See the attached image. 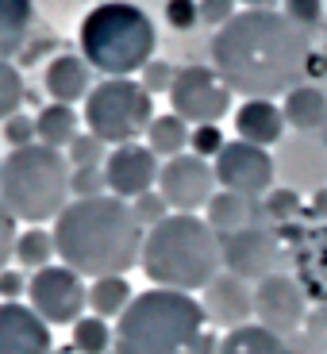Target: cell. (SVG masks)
Returning <instances> with one entry per match:
<instances>
[{"instance_id":"24","label":"cell","mask_w":327,"mask_h":354,"mask_svg":"<svg viewBox=\"0 0 327 354\" xmlns=\"http://www.w3.org/2000/svg\"><path fill=\"white\" fill-rule=\"evenodd\" d=\"M189 135H193V127H189L177 112H166V115H154L151 131H147V147H151L158 158L169 162V158H177V154H185Z\"/></svg>"},{"instance_id":"10","label":"cell","mask_w":327,"mask_h":354,"mask_svg":"<svg viewBox=\"0 0 327 354\" xmlns=\"http://www.w3.org/2000/svg\"><path fill=\"white\" fill-rule=\"evenodd\" d=\"M216 169V185L227 189V193H239V196H265L274 189V177H277V162L270 158L265 147H254V142H227L220 151V158L212 162Z\"/></svg>"},{"instance_id":"3","label":"cell","mask_w":327,"mask_h":354,"mask_svg":"<svg viewBox=\"0 0 327 354\" xmlns=\"http://www.w3.org/2000/svg\"><path fill=\"white\" fill-rule=\"evenodd\" d=\"M139 266L158 289L204 292L216 274H223L220 235L200 216L169 212L158 227L147 231Z\"/></svg>"},{"instance_id":"6","label":"cell","mask_w":327,"mask_h":354,"mask_svg":"<svg viewBox=\"0 0 327 354\" xmlns=\"http://www.w3.org/2000/svg\"><path fill=\"white\" fill-rule=\"evenodd\" d=\"M81 58L93 70L108 73V77H127L151 62L154 54V24L139 4L127 0H104L81 19L77 31Z\"/></svg>"},{"instance_id":"15","label":"cell","mask_w":327,"mask_h":354,"mask_svg":"<svg viewBox=\"0 0 327 354\" xmlns=\"http://www.w3.org/2000/svg\"><path fill=\"white\" fill-rule=\"evenodd\" d=\"M200 308H204V319L216 324L220 331L247 328L250 319H254V289H250V281H243V277L223 270L200 292Z\"/></svg>"},{"instance_id":"42","label":"cell","mask_w":327,"mask_h":354,"mask_svg":"<svg viewBox=\"0 0 327 354\" xmlns=\"http://www.w3.org/2000/svg\"><path fill=\"white\" fill-rule=\"evenodd\" d=\"M312 216H316V220H324L327 223V189H316V193H312Z\"/></svg>"},{"instance_id":"34","label":"cell","mask_w":327,"mask_h":354,"mask_svg":"<svg viewBox=\"0 0 327 354\" xmlns=\"http://www.w3.org/2000/svg\"><path fill=\"white\" fill-rule=\"evenodd\" d=\"M4 142H8L12 151H24L31 142H39V131H35V120L24 112H16L12 120H4Z\"/></svg>"},{"instance_id":"29","label":"cell","mask_w":327,"mask_h":354,"mask_svg":"<svg viewBox=\"0 0 327 354\" xmlns=\"http://www.w3.org/2000/svg\"><path fill=\"white\" fill-rule=\"evenodd\" d=\"M104 147L108 142H100L93 131H81L77 139L66 147V158H70L73 169H88V166H104Z\"/></svg>"},{"instance_id":"33","label":"cell","mask_w":327,"mask_h":354,"mask_svg":"<svg viewBox=\"0 0 327 354\" xmlns=\"http://www.w3.org/2000/svg\"><path fill=\"white\" fill-rule=\"evenodd\" d=\"M281 4H285V16L297 27H304L308 35L319 27V19H324V0H281Z\"/></svg>"},{"instance_id":"17","label":"cell","mask_w":327,"mask_h":354,"mask_svg":"<svg viewBox=\"0 0 327 354\" xmlns=\"http://www.w3.org/2000/svg\"><path fill=\"white\" fill-rule=\"evenodd\" d=\"M43 85L54 104H73L93 93V66L81 54H58L43 73Z\"/></svg>"},{"instance_id":"12","label":"cell","mask_w":327,"mask_h":354,"mask_svg":"<svg viewBox=\"0 0 327 354\" xmlns=\"http://www.w3.org/2000/svg\"><path fill=\"white\" fill-rule=\"evenodd\" d=\"M254 319L277 339L292 335L308 319V292L292 274H270L254 285Z\"/></svg>"},{"instance_id":"41","label":"cell","mask_w":327,"mask_h":354,"mask_svg":"<svg viewBox=\"0 0 327 354\" xmlns=\"http://www.w3.org/2000/svg\"><path fill=\"white\" fill-rule=\"evenodd\" d=\"M308 254H316V258H319V292L327 297V231L319 235V247H316V250H308Z\"/></svg>"},{"instance_id":"8","label":"cell","mask_w":327,"mask_h":354,"mask_svg":"<svg viewBox=\"0 0 327 354\" xmlns=\"http://www.w3.org/2000/svg\"><path fill=\"white\" fill-rule=\"evenodd\" d=\"M27 304L39 312V316L50 324V328H62V324H77L81 312L88 308V285L81 274H73L70 266H46L39 274H31L27 281Z\"/></svg>"},{"instance_id":"14","label":"cell","mask_w":327,"mask_h":354,"mask_svg":"<svg viewBox=\"0 0 327 354\" xmlns=\"http://www.w3.org/2000/svg\"><path fill=\"white\" fill-rule=\"evenodd\" d=\"M158 174H162L158 154H154L151 147H139V142H124V147H115L104 158L108 193L127 201V204H131L135 196L158 189Z\"/></svg>"},{"instance_id":"11","label":"cell","mask_w":327,"mask_h":354,"mask_svg":"<svg viewBox=\"0 0 327 354\" xmlns=\"http://www.w3.org/2000/svg\"><path fill=\"white\" fill-rule=\"evenodd\" d=\"M158 193H162V201L169 204V212L200 216V208H208V201L216 196L212 162L196 158V154H177V158L162 162Z\"/></svg>"},{"instance_id":"35","label":"cell","mask_w":327,"mask_h":354,"mask_svg":"<svg viewBox=\"0 0 327 354\" xmlns=\"http://www.w3.org/2000/svg\"><path fill=\"white\" fill-rule=\"evenodd\" d=\"M166 24L174 31H189L200 24V0H166Z\"/></svg>"},{"instance_id":"1","label":"cell","mask_w":327,"mask_h":354,"mask_svg":"<svg viewBox=\"0 0 327 354\" xmlns=\"http://www.w3.org/2000/svg\"><path fill=\"white\" fill-rule=\"evenodd\" d=\"M312 58V35L285 12L247 8L216 31L212 62L220 81L247 100L289 97Z\"/></svg>"},{"instance_id":"23","label":"cell","mask_w":327,"mask_h":354,"mask_svg":"<svg viewBox=\"0 0 327 354\" xmlns=\"http://www.w3.org/2000/svg\"><path fill=\"white\" fill-rule=\"evenodd\" d=\"M135 301L131 285L127 277H97V281H88V312L100 319H120L127 312V304Z\"/></svg>"},{"instance_id":"25","label":"cell","mask_w":327,"mask_h":354,"mask_svg":"<svg viewBox=\"0 0 327 354\" xmlns=\"http://www.w3.org/2000/svg\"><path fill=\"white\" fill-rule=\"evenodd\" d=\"M216 354H285V343L262 324H247V328L223 331Z\"/></svg>"},{"instance_id":"18","label":"cell","mask_w":327,"mask_h":354,"mask_svg":"<svg viewBox=\"0 0 327 354\" xmlns=\"http://www.w3.org/2000/svg\"><path fill=\"white\" fill-rule=\"evenodd\" d=\"M235 131L243 142H254V147H274L285 135V112L274 100H243L235 108Z\"/></svg>"},{"instance_id":"31","label":"cell","mask_w":327,"mask_h":354,"mask_svg":"<svg viewBox=\"0 0 327 354\" xmlns=\"http://www.w3.org/2000/svg\"><path fill=\"white\" fill-rule=\"evenodd\" d=\"M104 193H108L104 166L73 169V177H70V196H73V201H93V196H104Z\"/></svg>"},{"instance_id":"16","label":"cell","mask_w":327,"mask_h":354,"mask_svg":"<svg viewBox=\"0 0 327 354\" xmlns=\"http://www.w3.org/2000/svg\"><path fill=\"white\" fill-rule=\"evenodd\" d=\"M50 324L31 304L0 301V354H50Z\"/></svg>"},{"instance_id":"19","label":"cell","mask_w":327,"mask_h":354,"mask_svg":"<svg viewBox=\"0 0 327 354\" xmlns=\"http://www.w3.org/2000/svg\"><path fill=\"white\" fill-rule=\"evenodd\" d=\"M285 112V124H292V131H319V127L327 124V97H324V88L316 85H297L285 97L281 104Z\"/></svg>"},{"instance_id":"40","label":"cell","mask_w":327,"mask_h":354,"mask_svg":"<svg viewBox=\"0 0 327 354\" xmlns=\"http://www.w3.org/2000/svg\"><path fill=\"white\" fill-rule=\"evenodd\" d=\"M27 281L31 277H24L19 270H0V301H19L27 292Z\"/></svg>"},{"instance_id":"36","label":"cell","mask_w":327,"mask_h":354,"mask_svg":"<svg viewBox=\"0 0 327 354\" xmlns=\"http://www.w3.org/2000/svg\"><path fill=\"white\" fill-rule=\"evenodd\" d=\"M174 77H177L174 66H169V62H154V58H151V62L142 66V81H139V85L154 97V93H169V88H174Z\"/></svg>"},{"instance_id":"32","label":"cell","mask_w":327,"mask_h":354,"mask_svg":"<svg viewBox=\"0 0 327 354\" xmlns=\"http://www.w3.org/2000/svg\"><path fill=\"white\" fill-rule=\"evenodd\" d=\"M131 212H135V220L142 223V231H151V227H158V223L169 216V204L162 201L158 189H151V193H142V196L131 201Z\"/></svg>"},{"instance_id":"44","label":"cell","mask_w":327,"mask_h":354,"mask_svg":"<svg viewBox=\"0 0 327 354\" xmlns=\"http://www.w3.org/2000/svg\"><path fill=\"white\" fill-rule=\"evenodd\" d=\"M319 135H324V151H327V124H324V127H319Z\"/></svg>"},{"instance_id":"45","label":"cell","mask_w":327,"mask_h":354,"mask_svg":"<svg viewBox=\"0 0 327 354\" xmlns=\"http://www.w3.org/2000/svg\"><path fill=\"white\" fill-rule=\"evenodd\" d=\"M0 166H4V158H0Z\"/></svg>"},{"instance_id":"21","label":"cell","mask_w":327,"mask_h":354,"mask_svg":"<svg viewBox=\"0 0 327 354\" xmlns=\"http://www.w3.org/2000/svg\"><path fill=\"white\" fill-rule=\"evenodd\" d=\"M35 131H39V142L43 147H54V151H66L73 139H77V112L73 104H46L43 112L35 115Z\"/></svg>"},{"instance_id":"5","label":"cell","mask_w":327,"mask_h":354,"mask_svg":"<svg viewBox=\"0 0 327 354\" xmlns=\"http://www.w3.org/2000/svg\"><path fill=\"white\" fill-rule=\"evenodd\" d=\"M73 166L62 151L31 142L24 151H12L0 166V201L16 220L24 223H46L58 220L70 196Z\"/></svg>"},{"instance_id":"38","label":"cell","mask_w":327,"mask_h":354,"mask_svg":"<svg viewBox=\"0 0 327 354\" xmlns=\"http://www.w3.org/2000/svg\"><path fill=\"white\" fill-rule=\"evenodd\" d=\"M297 189H270L265 193V212L274 216V220H289L292 212H297Z\"/></svg>"},{"instance_id":"39","label":"cell","mask_w":327,"mask_h":354,"mask_svg":"<svg viewBox=\"0 0 327 354\" xmlns=\"http://www.w3.org/2000/svg\"><path fill=\"white\" fill-rule=\"evenodd\" d=\"M227 19H235V0H200V24L223 27Z\"/></svg>"},{"instance_id":"27","label":"cell","mask_w":327,"mask_h":354,"mask_svg":"<svg viewBox=\"0 0 327 354\" xmlns=\"http://www.w3.org/2000/svg\"><path fill=\"white\" fill-rule=\"evenodd\" d=\"M73 335V351L77 354H108L115 343V331H108V319L100 316H81L70 328Z\"/></svg>"},{"instance_id":"28","label":"cell","mask_w":327,"mask_h":354,"mask_svg":"<svg viewBox=\"0 0 327 354\" xmlns=\"http://www.w3.org/2000/svg\"><path fill=\"white\" fill-rule=\"evenodd\" d=\"M24 104V77L12 62H0V124L12 120Z\"/></svg>"},{"instance_id":"4","label":"cell","mask_w":327,"mask_h":354,"mask_svg":"<svg viewBox=\"0 0 327 354\" xmlns=\"http://www.w3.org/2000/svg\"><path fill=\"white\" fill-rule=\"evenodd\" d=\"M112 354H193L204 331V308L193 292L147 289L115 319Z\"/></svg>"},{"instance_id":"9","label":"cell","mask_w":327,"mask_h":354,"mask_svg":"<svg viewBox=\"0 0 327 354\" xmlns=\"http://www.w3.org/2000/svg\"><path fill=\"white\" fill-rule=\"evenodd\" d=\"M169 100H174V112L193 127L220 124L223 115L231 112V88L208 66H185V70H177Z\"/></svg>"},{"instance_id":"22","label":"cell","mask_w":327,"mask_h":354,"mask_svg":"<svg viewBox=\"0 0 327 354\" xmlns=\"http://www.w3.org/2000/svg\"><path fill=\"white\" fill-rule=\"evenodd\" d=\"M31 19H35L31 0H0V62H8L12 54L24 46Z\"/></svg>"},{"instance_id":"30","label":"cell","mask_w":327,"mask_h":354,"mask_svg":"<svg viewBox=\"0 0 327 354\" xmlns=\"http://www.w3.org/2000/svg\"><path fill=\"white\" fill-rule=\"evenodd\" d=\"M227 147V139H223V131H220V124H200V127H193V135H189V154H196V158H220V151Z\"/></svg>"},{"instance_id":"43","label":"cell","mask_w":327,"mask_h":354,"mask_svg":"<svg viewBox=\"0 0 327 354\" xmlns=\"http://www.w3.org/2000/svg\"><path fill=\"white\" fill-rule=\"evenodd\" d=\"M239 4H247V8H274L277 0H239Z\"/></svg>"},{"instance_id":"7","label":"cell","mask_w":327,"mask_h":354,"mask_svg":"<svg viewBox=\"0 0 327 354\" xmlns=\"http://www.w3.org/2000/svg\"><path fill=\"white\" fill-rule=\"evenodd\" d=\"M154 124V100L139 81L127 77H108L93 85L85 97V127L97 135L100 142L124 147L147 135Z\"/></svg>"},{"instance_id":"20","label":"cell","mask_w":327,"mask_h":354,"mask_svg":"<svg viewBox=\"0 0 327 354\" xmlns=\"http://www.w3.org/2000/svg\"><path fill=\"white\" fill-rule=\"evenodd\" d=\"M204 220H208V227L216 231V235H231V231H243L254 223V201L250 196H239V193H216L212 201H208V208H204Z\"/></svg>"},{"instance_id":"2","label":"cell","mask_w":327,"mask_h":354,"mask_svg":"<svg viewBox=\"0 0 327 354\" xmlns=\"http://www.w3.org/2000/svg\"><path fill=\"white\" fill-rule=\"evenodd\" d=\"M147 231L135 220L131 204L104 193L93 201H70L54 220V247L62 266L85 281L97 277H124L142 258Z\"/></svg>"},{"instance_id":"13","label":"cell","mask_w":327,"mask_h":354,"mask_svg":"<svg viewBox=\"0 0 327 354\" xmlns=\"http://www.w3.org/2000/svg\"><path fill=\"white\" fill-rule=\"evenodd\" d=\"M220 254H223V270L243 281L258 285L270 274H277V262H281V243L270 227L262 223H250L243 231H231L220 239Z\"/></svg>"},{"instance_id":"37","label":"cell","mask_w":327,"mask_h":354,"mask_svg":"<svg viewBox=\"0 0 327 354\" xmlns=\"http://www.w3.org/2000/svg\"><path fill=\"white\" fill-rule=\"evenodd\" d=\"M8 258H16V216L0 201V270H8Z\"/></svg>"},{"instance_id":"26","label":"cell","mask_w":327,"mask_h":354,"mask_svg":"<svg viewBox=\"0 0 327 354\" xmlns=\"http://www.w3.org/2000/svg\"><path fill=\"white\" fill-rule=\"evenodd\" d=\"M54 258H58L54 231H46V227H27V231H19V235H16V262L24 266V270L39 274V270L54 266Z\"/></svg>"}]
</instances>
